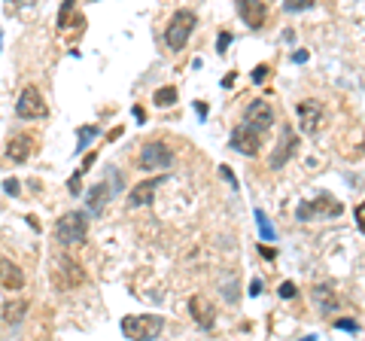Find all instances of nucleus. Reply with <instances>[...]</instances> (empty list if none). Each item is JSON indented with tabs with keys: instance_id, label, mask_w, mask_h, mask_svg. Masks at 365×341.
<instances>
[{
	"instance_id": "1",
	"label": "nucleus",
	"mask_w": 365,
	"mask_h": 341,
	"mask_svg": "<svg viewBox=\"0 0 365 341\" xmlns=\"http://www.w3.org/2000/svg\"><path fill=\"white\" fill-rule=\"evenodd\" d=\"M86 238H88L86 210H71V213H64V217H58V223H55V241H58L61 247H79V244H86Z\"/></svg>"
},
{
	"instance_id": "2",
	"label": "nucleus",
	"mask_w": 365,
	"mask_h": 341,
	"mask_svg": "<svg viewBox=\"0 0 365 341\" xmlns=\"http://www.w3.org/2000/svg\"><path fill=\"white\" fill-rule=\"evenodd\" d=\"M195 28H198V16L192 13V9H177V13L170 16L168 28H165L168 49L170 52H180L189 43V37H192V31H195Z\"/></svg>"
},
{
	"instance_id": "3",
	"label": "nucleus",
	"mask_w": 365,
	"mask_h": 341,
	"mask_svg": "<svg viewBox=\"0 0 365 341\" xmlns=\"http://www.w3.org/2000/svg\"><path fill=\"white\" fill-rule=\"evenodd\" d=\"M341 213H344V204H341L338 198H332L329 192H319L317 198L299 204L295 217H299L302 223H314V220H335V217H341Z\"/></svg>"
},
{
	"instance_id": "4",
	"label": "nucleus",
	"mask_w": 365,
	"mask_h": 341,
	"mask_svg": "<svg viewBox=\"0 0 365 341\" xmlns=\"http://www.w3.org/2000/svg\"><path fill=\"white\" fill-rule=\"evenodd\" d=\"M165 317L162 314H131L122 320V335L134 341H153L162 335Z\"/></svg>"
},
{
	"instance_id": "5",
	"label": "nucleus",
	"mask_w": 365,
	"mask_h": 341,
	"mask_svg": "<svg viewBox=\"0 0 365 341\" xmlns=\"http://www.w3.org/2000/svg\"><path fill=\"white\" fill-rule=\"evenodd\" d=\"M137 168L140 170H158V168H174V150L165 141H146L140 156H137Z\"/></svg>"
},
{
	"instance_id": "6",
	"label": "nucleus",
	"mask_w": 365,
	"mask_h": 341,
	"mask_svg": "<svg viewBox=\"0 0 365 341\" xmlns=\"http://www.w3.org/2000/svg\"><path fill=\"white\" fill-rule=\"evenodd\" d=\"M16 116L19 119H46L49 116V104H46V98L37 86H25L21 88V95L16 101Z\"/></svg>"
},
{
	"instance_id": "7",
	"label": "nucleus",
	"mask_w": 365,
	"mask_h": 341,
	"mask_svg": "<svg viewBox=\"0 0 365 341\" xmlns=\"http://www.w3.org/2000/svg\"><path fill=\"white\" fill-rule=\"evenodd\" d=\"M116 189H122V174H113V186H110V180L91 186L86 192V213H88V217H101V213L107 210L110 198L116 195Z\"/></svg>"
},
{
	"instance_id": "8",
	"label": "nucleus",
	"mask_w": 365,
	"mask_h": 341,
	"mask_svg": "<svg viewBox=\"0 0 365 341\" xmlns=\"http://www.w3.org/2000/svg\"><path fill=\"white\" fill-rule=\"evenodd\" d=\"M295 113H299V125H302V131L307 134V138H314V134L323 131V125H326V107L319 104V101H314V98L299 101Z\"/></svg>"
},
{
	"instance_id": "9",
	"label": "nucleus",
	"mask_w": 365,
	"mask_h": 341,
	"mask_svg": "<svg viewBox=\"0 0 365 341\" xmlns=\"http://www.w3.org/2000/svg\"><path fill=\"white\" fill-rule=\"evenodd\" d=\"M232 150L235 153H241V156H259L262 153V131H256L253 125H247V122H241L237 125V128L232 131Z\"/></svg>"
},
{
	"instance_id": "10",
	"label": "nucleus",
	"mask_w": 365,
	"mask_h": 341,
	"mask_svg": "<svg viewBox=\"0 0 365 341\" xmlns=\"http://www.w3.org/2000/svg\"><path fill=\"white\" fill-rule=\"evenodd\" d=\"M274 119H277V113H274V107L268 104L265 98H256V101H250L247 110H244V122L247 125H253L256 131H268Z\"/></svg>"
},
{
	"instance_id": "11",
	"label": "nucleus",
	"mask_w": 365,
	"mask_h": 341,
	"mask_svg": "<svg viewBox=\"0 0 365 341\" xmlns=\"http://www.w3.org/2000/svg\"><path fill=\"white\" fill-rule=\"evenodd\" d=\"M52 275H64V278H55V287H58V290H73V287H79V283L86 280V271L79 268V263H76V259H71V256L55 259V271H52Z\"/></svg>"
},
{
	"instance_id": "12",
	"label": "nucleus",
	"mask_w": 365,
	"mask_h": 341,
	"mask_svg": "<svg viewBox=\"0 0 365 341\" xmlns=\"http://www.w3.org/2000/svg\"><path fill=\"white\" fill-rule=\"evenodd\" d=\"M237 6V16H241V21H247V28L253 31H262L268 21V6L262 4V0H235Z\"/></svg>"
},
{
	"instance_id": "13",
	"label": "nucleus",
	"mask_w": 365,
	"mask_h": 341,
	"mask_svg": "<svg viewBox=\"0 0 365 341\" xmlns=\"http://www.w3.org/2000/svg\"><path fill=\"white\" fill-rule=\"evenodd\" d=\"M165 183V174H158V177H150V180H143V183H137L131 192H128V208H146V204H153L155 198V192L158 186Z\"/></svg>"
},
{
	"instance_id": "14",
	"label": "nucleus",
	"mask_w": 365,
	"mask_h": 341,
	"mask_svg": "<svg viewBox=\"0 0 365 341\" xmlns=\"http://www.w3.org/2000/svg\"><path fill=\"white\" fill-rule=\"evenodd\" d=\"M0 287L6 292L25 290V271H21L9 256H0Z\"/></svg>"
},
{
	"instance_id": "15",
	"label": "nucleus",
	"mask_w": 365,
	"mask_h": 341,
	"mask_svg": "<svg viewBox=\"0 0 365 341\" xmlns=\"http://www.w3.org/2000/svg\"><path fill=\"white\" fill-rule=\"evenodd\" d=\"M280 134H283V143H277V150H274V156L268 158V168L271 170H280L295 156V150H299V138H295L289 128H283Z\"/></svg>"
},
{
	"instance_id": "16",
	"label": "nucleus",
	"mask_w": 365,
	"mask_h": 341,
	"mask_svg": "<svg viewBox=\"0 0 365 341\" xmlns=\"http://www.w3.org/2000/svg\"><path fill=\"white\" fill-rule=\"evenodd\" d=\"M34 153V138L31 134H16V138H9V146H6V158L16 165H25Z\"/></svg>"
},
{
	"instance_id": "17",
	"label": "nucleus",
	"mask_w": 365,
	"mask_h": 341,
	"mask_svg": "<svg viewBox=\"0 0 365 341\" xmlns=\"http://www.w3.org/2000/svg\"><path fill=\"white\" fill-rule=\"evenodd\" d=\"M189 314L195 317V323L201 329H213L216 326V308L210 302H204L201 295H192V299H189Z\"/></svg>"
},
{
	"instance_id": "18",
	"label": "nucleus",
	"mask_w": 365,
	"mask_h": 341,
	"mask_svg": "<svg viewBox=\"0 0 365 341\" xmlns=\"http://www.w3.org/2000/svg\"><path fill=\"white\" fill-rule=\"evenodd\" d=\"M28 311H31L28 299H13V302H6L4 308H0V317H4L6 326H21L25 323V317H28Z\"/></svg>"
},
{
	"instance_id": "19",
	"label": "nucleus",
	"mask_w": 365,
	"mask_h": 341,
	"mask_svg": "<svg viewBox=\"0 0 365 341\" xmlns=\"http://www.w3.org/2000/svg\"><path fill=\"white\" fill-rule=\"evenodd\" d=\"M73 9H76V0H64L61 13H58V28H61V31H64V28H79V25L86 21L79 13H73Z\"/></svg>"
},
{
	"instance_id": "20",
	"label": "nucleus",
	"mask_w": 365,
	"mask_h": 341,
	"mask_svg": "<svg viewBox=\"0 0 365 341\" xmlns=\"http://www.w3.org/2000/svg\"><path fill=\"white\" fill-rule=\"evenodd\" d=\"M314 302H317V308L323 314H332L338 308V299H335V292L329 287H314Z\"/></svg>"
},
{
	"instance_id": "21",
	"label": "nucleus",
	"mask_w": 365,
	"mask_h": 341,
	"mask_svg": "<svg viewBox=\"0 0 365 341\" xmlns=\"http://www.w3.org/2000/svg\"><path fill=\"white\" fill-rule=\"evenodd\" d=\"M177 101H180V92H177L174 86H162V88H158V92L153 95V104H155V107H174Z\"/></svg>"
},
{
	"instance_id": "22",
	"label": "nucleus",
	"mask_w": 365,
	"mask_h": 341,
	"mask_svg": "<svg viewBox=\"0 0 365 341\" xmlns=\"http://www.w3.org/2000/svg\"><path fill=\"white\" fill-rule=\"evenodd\" d=\"M98 134H101V128H98V125H83V128H76V138H79V143H76V156L83 153L86 146H88L91 141L98 138Z\"/></svg>"
},
{
	"instance_id": "23",
	"label": "nucleus",
	"mask_w": 365,
	"mask_h": 341,
	"mask_svg": "<svg viewBox=\"0 0 365 341\" xmlns=\"http://www.w3.org/2000/svg\"><path fill=\"white\" fill-rule=\"evenodd\" d=\"M256 225H259V238L262 241H274V225L268 223V217H265V210H256Z\"/></svg>"
},
{
	"instance_id": "24",
	"label": "nucleus",
	"mask_w": 365,
	"mask_h": 341,
	"mask_svg": "<svg viewBox=\"0 0 365 341\" xmlns=\"http://www.w3.org/2000/svg\"><path fill=\"white\" fill-rule=\"evenodd\" d=\"M317 0H283V9L287 13H304V9H311Z\"/></svg>"
},
{
	"instance_id": "25",
	"label": "nucleus",
	"mask_w": 365,
	"mask_h": 341,
	"mask_svg": "<svg viewBox=\"0 0 365 341\" xmlns=\"http://www.w3.org/2000/svg\"><path fill=\"white\" fill-rule=\"evenodd\" d=\"M19 189H21V183H19V180H16V177H6V180H4V192H6V195H9V198H16V195H21V192H19Z\"/></svg>"
},
{
	"instance_id": "26",
	"label": "nucleus",
	"mask_w": 365,
	"mask_h": 341,
	"mask_svg": "<svg viewBox=\"0 0 365 341\" xmlns=\"http://www.w3.org/2000/svg\"><path fill=\"white\" fill-rule=\"evenodd\" d=\"M67 186H71V192H73V195H83V170L76 168V174H73L71 180H67Z\"/></svg>"
},
{
	"instance_id": "27",
	"label": "nucleus",
	"mask_w": 365,
	"mask_h": 341,
	"mask_svg": "<svg viewBox=\"0 0 365 341\" xmlns=\"http://www.w3.org/2000/svg\"><path fill=\"white\" fill-rule=\"evenodd\" d=\"M335 329H341V332H359V323L356 320H347V317H344V320H335Z\"/></svg>"
},
{
	"instance_id": "28",
	"label": "nucleus",
	"mask_w": 365,
	"mask_h": 341,
	"mask_svg": "<svg viewBox=\"0 0 365 341\" xmlns=\"http://www.w3.org/2000/svg\"><path fill=\"white\" fill-rule=\"evenodd\" d=\"M277 292H280V299H295V283L292 280H283Z\"/></svg>"
},
{
	"instance_id": "29",
	"label": "nucleus",
	"mask_w": 365,
	"mask_h": 341,
	"mask_svg": "<svg viewBox=\"0 0 365 341\" xmlns=\"http://www.w3.org/2000/svg\"><path fill=\"white\" fill-rule=\"evenodd\" d=\"M228 43H232V34L222 31V34H220V40H216V52L225 55V52H228Z\"/></svg>"
},
{
	"instance_id": "30",
	"label": "nucleus",
	"mask_w": 365,
	"mask_h": 341,
	"mask_svg": "<svg viewBox=\"0 0 365 341\" xmlns=\"http://www.w3.org/2000/svg\"><path fill=\"white\" fill-rule=\"evenodd\" d=\"M265 76H268V64H259L253 71V83H265Z\"/></svg>"
},
{
	"instance_id": "31",
	"label": "nucleus",
	"mask_w": 365,
	"mask_h": 341,
	"mask_svg": "<svg viewBox=\"0 0 365 341\" xmlns=\"http://www.w3.org/2000/svg\"><path fill=\"white\" fill-rule=\"evenodd\" d=\"M95 158H98V153H88V156L83 158V165H79V170H83V174H86V170H88L91 165H95Z\"/></svg>"
},
{
	"instance_id": "32",
	"label": "nucleus",
	"mask_w": 365,
	"mask_h": 341,
	"mask_svg": "<svg viewBox=\"0 0 365 341\" xmlns=\"http://www.w3.org/2000/svg\"><path fill=\"white\" fill-rule=\"evenodd\" d=\"M250 295H253V299H256V295H262V280L259 278L250 280Z\"/></svg>"
},
{
	"instance_id": "33",
	"label": "nucleus",
	"mask_w": 365,
	"mask_h": 341,
	"mask_svg": "<svg viewBox=\"0 0 365 341\" xmlns=\"http://www.w3.org/2000/svg\"><path fill=\"white\" fill-rule=\"evenodd\" d=\"M222 177L228 180V183H232V186H237V180H235V174H232V170H228L225 165H222Z\"/></svg>"
},
{
	"instance_id": "34",
	"label": "nucleus",
	"mask_w": 365,
	"mask_h": 341,
	"mask_svg": "<svg viewBox=\"0 0 365 341\" xmlns=\"http://www.w3.org/2000/svg\"><path fill=\"white\" fill-rule=\"evenodd\" d=\"M292 61H295V64H304V61H307V52H295Z\"/></svg>"
},
{
	"instance_id": "35",
	"label": "nucleus",
	"mask_w": 365,
	"mask_h": 341,
	"mask_svg": "<svg viewBox=\"0 0 365 341\" xmlns=\"http://www.w3.org/2000/svg\"><path fill=\"white\" fill-rule=\"evenodd\" d=\"M195 113H198V116H207V104H201V101H195Z\"/></svg>"
},
{
	"instance_id": "36",
	"label": "nucleus",
	"mask_w": 365,
	"mask_h": 341,
	"mask_svg": "<svg viewBox=\"0 0 365 341\" xmlns=\"http://www.w3.org/2000/svg\"><path fill=\"white\" fill-rule=\"evenodd\" d=\"M131 113H134V119H137V122H143V119H146V113H143V107H134Z\"/></svg>"
},
{
	"instance_id": "37",
	"label": "nucleus",
	"mask_w": 365,
	"mask_h": 341,
	"mask_svg": "<svg viewBox=\"0 0 365 341\" xmlns=\"http://www.w3.org/2000/svg\"><path fill=\"white\" fill-rule=\"evenodd\" d=\"M259 253H262V256H265V259H274V256H277V253H274V250H271V247H259Z\"/></svg>"
},
{
	"instance_id": "38",
	"label": "nucleus",
	"mask_w": 365,
	"mask_h": 341,
	"mask_svg": "<svg viewBox=\"0 0 365 341\" xmlns=\"http://www.w3.org/2000/svg\"><path fill=\"white\" fill-rule=\"evenodd\" d=\"M9 6H25V4H34V0H6Z\"/></svg>"
},
{
	"instance_id": "39",
	"label": "nucleus",
	"mask_w": 365,
	"mask_h": 341,
	"mask_svg": "<svg viewBox=\"0 0 365 341\" xmlns=\"http://www.w3.org/2000/svg\"><path fill=\"white\" fill-rule=\"evenodd\" d=\"M228 86H235V73H228V76L222 79V88H228Z\"/></svg>"
}]
</instances>
